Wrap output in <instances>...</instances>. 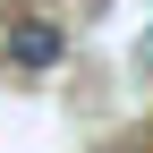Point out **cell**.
Returning a JSON list of instances; mask_svg holds the SVG:
<instances>
[{
  "label": "cell",
  "mask_w": 153,
  "mask_h": 153,
  "mask_svg": "<svg viewBox=\"0 0 153 153\" xmlns=\"http://www.w3.org/2000/svg\"><path fill=\"white\" fill-rule=\"evenodd\" d=\"M145 68H153V34H145Z\"/></svg>",
  "instance_id": "cell-2"
},
{
  "label": "cell",
  "mask_w": 153,
  "mask_h": 153,
  "mask_svg": "<svg viewBox=\"0 0 153 153\" xmlns=\"http://www.w3.org/2000/svg\"><path fill=\"white\" fill-rule=\"evenodd\" d=\"M60 26H43V17H26V26H9V60L17 68H34V76H43V68H60Z\"/></svg>",
  "instance_id": "cell-1"
}]
</instances>
